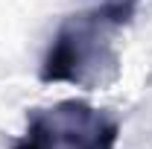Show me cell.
Listing matches in <instances>:
<instances>
[{
    "instance_id": "6da1fadb",
    "label": "cell",
    "mask_w": 152,
    "mask_h": 149,
    "mask_svg": "<svg viewBox=\"0 0 152 149\" xmlns=\"http://www.w3.org/2000/svg\"><path fill=\"white\" fill-rule=\"evenodd\" d=\"M132 18V3H108L67 15L41 58L38 79L47 85L64 82L82 91H105L117 85L123 73L120 35Z\"/></svg>"
},
{
    "instance_id": "7a4b0ae2",
    "label": "cell",
    "mask_w": 152,
    "mask_h": 149,
    "mask_svg": "<svg viewBox=\"0 0 152 149\" xmlns=\"http://www.w3.org/2000/svg\"><path fill=\"white\" fill-rule=\"evenodd\" d=\"M120 120L85 99H61L26 114L12 149H114Z\"/></svg>"
},
{
    "instance_id": "3957f363",
    "label": "cell",
    "mask_w": 152,
    "mask_h": 149,
    "mask_svg": "<svg viewBox=\"0 0 152 149\" xmlns=\"http://www.w3.org/2000/svg\"><path fill=\"white\" fill-rule=\"evenodd\" d=\"M111 3H137V0H111Z\"/></svg>"
}]
</instances>
